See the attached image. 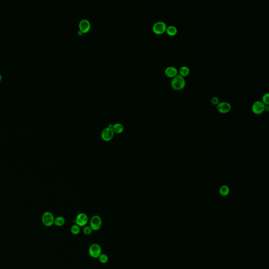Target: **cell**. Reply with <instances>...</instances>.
Listing matches in <instances>:
<instances>
[{
    "mask_svg": "<svg viewBox=\"0 0 269 269\" xmlns=\"http://www.w3.org/2000/svg\"><path fill=\"white\" fill-rule=\"evenodd\" d=\"M165 74L167 77L173 78L178 74V71L174 66H168L165 70Z\"/></svg>",
    "mask_w": 269,
    "mask_h": 269,
    "instance_id": "cell-11",
    "label": "cell"
},
{
    "mask_svg": "<svg viewBox=\"0 0 269 269\" xmlns=\"http://www.w3.org/2000/svg\"><path fill=\"white\" fill-rule=\"evenodd\" d=\"M71 232L74 235H77L81 232V227L77 225H74L71 227Z\"/></svg>",
    "mask_w": 269,
    "mask_h": 269,
    "instance_id": "cell-17",
    "label": "cell"
},
{
    "mask_svg": "<svg viewBox=\"0 0 269 269\" xmlns=\"http://www.w3.org/2000/svg\"><path fill=\"white\" fill-rule=\"evenodd\" d=\"M166 32L170 36H174L178 33V29L174 25H169L167 27Z\"/></svg>",
    "mask_w": 269,
    "mask_h": 269,
    "instance_id": "cell-12",
    "label": "cell"
},
{
    "mask_svg": "<svg viewBox=\"0 0 269 269\" xmlns=\"http://www.w3.org/2000/svg\"><path fill=\"white\" fill-rule=\"evenodd\" d=\"M167 26L165 23L163 21L156 22L152 26V31L156 34L161 35L166 31Z\"/></svg>",
    "mask_w": 269,
    "mask_h": 269,
    "instance_id": "cell-5",
    "label": "cell"
},
{
    "mask_svg": "<svg viewBox=\"0 0 269 269\" xmlns=\"http://www.w3.org/2000/svg\"><path fill=\"white\" fill-rule=\"evenodd\" d=\"M219 102H220V101H219L218 97H216V96L212 97L211 99V103L214 105H217L220 103Z\"/></svg>",
    "mask_w": 269,
    "mask_h": 269,
    "instance_id": "cell-21",
    "label": "cell"
},
{
    "mask_svg": "<svg viewBox=\"0 0 269 269\" xmlns=\"http://www.w3.org/2000/svg\"><path fill=\"white\" fill-rule=\"evenodd\" d=\"M263 103L265 104V106H268L269 105V94L268 93L265 94L262 97Z\"/></svg>",
    "mask_w": 269,
    "mask_h": 269,
    "instance_id": "cell-20",
    "label": "cell"
},
{
    "mask_svg": "<svg viewBox=\"0 0 269 269\" xmlns=\"http://www.w3.org/2000/svg\"><path fill=\"white\" fill-rule=\"evenodd\" d=\"M88 253L92 258L98 259L102 254V248L99 244L93 243L89 248Z\"/></svg>",
    "mask_w": 269,
    "mask_h": 269,
    "instance_id": "cell-2",
    "label": "cell"
},
{
    "mask_svg": "<svg viewBox=\"0 0 269 269\" xmlns=\"http://www.w3.org/2000/svg\"><path fill=\"white\" fill-rule=\"evenodd\" d=\"M265 105L262 101H258L254 102L252 106V111L256 115H260L265 111Z\"/></svg>",
    "mask_w": 269,
    "mask_h": 269,
    "instance_id": "cell-6",
    "label": "cell"
},
{
    "mask_svg": "<svg viewBox=\"0 0 269 269\" xmlns=\"http://www.w3.org/2000/svg\"><path fill=\"white\" fill-rule=\"evenodd\" d=\"M102 220L101 218L98 215H94L91 218L89 221V226L93 231H98L102 227Z\"/></svg>",
    "mask_w": 269,
    "mask_h": 269,
    "instance_id": "cell-3",
    "label": "cell"
},
{
    "mask_svg": "<svg viewBox=\"0 0 269 269\" xmlns=\"http://www.w3.org/2000/svg\"><path fill=\"white\" fill-rule=\"evenodd\" d=\"M65 223V219L63 217L58 216L55 218L54 224L58 227H62Z\"/></svg>",
    "mask_w": 269,
    "mask_h": 269,
    "instance_id": "cell-16",
    "label": "cell"
},
{
    "mask_svg": "<svg viewBox=\"0 0 269 269\" xmlns=\"http://www.w3.org/2000/svg\"><path fill=\"white\" fill-rule=\"evenodd\" d=\"M178 72L179 75H180L185 78V77L188 76L189 74L190 69L187 66H181L179 69Z\"/></svg>",
    "mask_w": 269,
    "mask_h": 269,
    "instance_id": "cell-14",
    "label": "cell"
},
{
    "mask_svg": "<svg viewBox=\"0 0 269 269\" xmlns=\"http://www.w3.org/2000/svg\"><path fill=\"white\" fill-rule=\"evenodd\" d=\"M114 132H113L112 128H110L109 127L104 128L102 130L101 133V137L102 139L105 141H110L113 139L114 136Z\"/></svg>",
    "mask_w": 269,
    "mask_h": 269,
    "instance_id": "cell-8",
    "label": "cell"
},
{
    "mask_svg": "<svg viewBox=\"0 0 269 269\" xmlns=\"http://www.w3.org/2000/svg\"><path fill=\"white\" fill-rule=\"evenodd\" d=\"M113 132L117 134H120L123 132L124 127L123 125L120 123H116L112 127Z\"/></svg>",
    "mask_w": 269,
    "mask_h": 269,
    "instance_id": "cell-13",
    "label": "cell"
},
{
    "mask_svg": "<svg viewBox=\"0 0 269 269\" xmlns=\"http://www.w3.org/2000/svg\"><path fill=\"white\" fill-rule=\"evenodd\" d=\"M217 109L221 114H227L230 112L231 105L228 102H221L217 105Z\"/></svg>",
    "mask_w": 269,
    "mask_h": 269,
    "instance_id": "cell-9",
    "label": "cell"
},
{
    "mask_svg": "<svg viewBox=\"0 0 269 269\" xmlns=\"http://www.w3.org/2000/svg\"><path fill=\"white\" fill-rule=\"evenodd\" d=\"M1 79H2V76H1V74H0V81L1 80Z\"/></svg>",
    "mask_w": 269,
    "mask_h": 269,
    "instance_id": "cell-22",
    "label": "cell"
},
{
    "mask_svg": "<svg viewBox=\"0 0 269 269\" xmlns=\"http://www.w3.org/2000/svg\"><path fill=\"white\" fill-rule=\"evenodd\" d=\"M83 232L84 233V234H85L86 236H89L92 233L93 230L92 229L91 227L89 225H85L83 228Z\"/></svg>",
    "mask_w": 269,
    "mask_h": 269,
    "instance_id": "cell-19",
    "label": "cell"
},
{
    "mask_svg": "<svg viewBox=\"0 0 269 269\" xmlns=\"http://www.w3.org/2000/svg\"><path fill=\"white\" fill-rule=\"evenodd\" d=\"M91 23L87 19H82L79 23L80 31L82 33L87 32L91 28Z\"/></svg>",
    "mask_w": 269,
    "mask_h": 269,
    "instance_id": "cell-10",
    "label": "cell"
},
{
    "mask_svg": "<svg viewBox=\"0 0 269 269\" xmlns=\"http://www.w3.org/2000/svg\"><path fill=\"white\" fill-rule=\"evenodd\" d=\"M229 188L227 185H222L219 189V193L222 196H227L229 194Z\"/></svg>",
    "mask_w": 269,
    "mask_h": 269,
    "instance_id": "cell-15",
    "label": "cell"
},
{
    "mask_svg": "<svg viewBox=\"0 0 269 269\" xmlns=\"http://www.w3.org/2000/svg\"><path fill=\"white\" fill-rule=\"evenodd\" d=\"M54 217L50 212H45L42 215V223L45 226L47 227H51L54 224Z\"/></svg>",
    "mask_w": 269,
    "mask_h": 269,
    "instance_id": "cell-4",
    "label": "cell"
},
{
    "mask_svg": "<svg viewBox=\"0 0 269 269\" xmlns=\"http://www.w3.org/2000/svg\"><path fill=\"white\" fill-rule=\"evenodd\" d=\"M99 261L101 263L103 264H105L106 263L108 262V256L106 254L102 253L98 258Z\"/></svg>",
    "mask_w": 269,
    "mask_h": 269,
    "instance_id": "cell-18",
    "label": "cell"
},
{
    "mask_svg": "<svg viewBox=\"0 0 269 269\" xmlns=\"http://www.w3.org/2000/svg\"><path fill=\"white\" fill-rule=\"evenodd\" d=\"M170 84L173 89L175 91H181L185 87L186 81L184 77L178 74L172 78Z\"/></svg>",
    "mask_w": 269,
    "mask_h": 269,
    "instance_id": "cell-1",
    "label": "cell"
},
{
    "mask_svg": "<svg viewBox=\"0 0 269 269\" xmlns=\"http://www.w3.org/2000/svg\"><path fill=\"white\" fill-rule=\"evenodd\" d=\"M75 224L80 227H84L88 223V217L85 213H80L77 214L75 219Z\"/></svg>",
    "mask_w": 269,
    "mask_h": 269,
    "instance_id": "cell-7",
    "label": "cell"
}]
</instances>
